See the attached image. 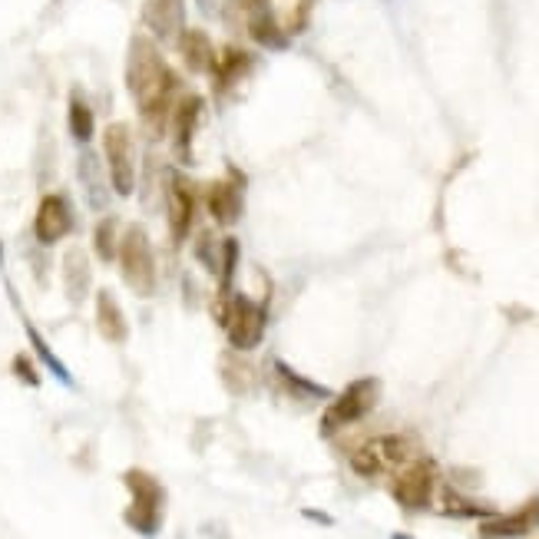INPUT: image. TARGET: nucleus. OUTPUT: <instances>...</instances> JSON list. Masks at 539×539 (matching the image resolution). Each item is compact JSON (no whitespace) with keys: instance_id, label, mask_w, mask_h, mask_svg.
<instances>
[{"instance_id":"f257e3e1","label":"nucleus","mask_w":539,"mask_h":539,"mask_svg":"<svg viewBox=\"0 0 539 539\" xmlns=\"http://www.w3.org/2000/svg\"><path fill=\"white\" fill-rule=\"evenodd\" d=\"M126 86H129V96H133L139 116H143L146 129L153 136H163L172 103H176V93H179V77L166 63L163 53H159L153 37L136 34L129 40Z\"/></svg>"},{"instance_id":"f03ea898","label":"nucleus","mask_w":539,"mask_h":539,"mask_svg":"<svg viewBox=\"0 0 539 539\" xmlns=\"http://www.w3.org/2000/svg\"><path fill=\"white\" fill-rule=\"evenodd\" d=\"M123 483L129 490V506L123 513L126 526L136 530L139 536H149V539L159 536L166 520V487L146 470H126Z\"/></svg>"},{"instance_id":"7ed1b4c3","label":"nucleus","mask_w":539,"mask_h":539,"mask_svg":"<svg viewBox=\"0 0 539 539\" xmlns=\"http://www.w3.org/2000/svg\"><path fill=\"white\" fill-rule=\"evenodd\" d=\"M215 315H219V325L225 328V338H229L235 351H252L262 344L268 315L258 301L225 291L219 298V311H215Z\"/></svg>"},{"instance_id":"20e7f679","label":"nucleus","mask_w":539,"mask_h":539,"mask_svg":"<svg viewBox=\"0 0 539 539\" xmlns=\"http://www.w3.org/2000/svg\"><path fill=\"white\" fill-rule=\"evenodd\" d=\"M420 457L417 444L404 434H387V437H371L368 444H361L358 450H351V470L364 480L384 477V473H394L397 467H404L407 460Z\"/></svg>"},{"instance_id":"39448f33","label":"nucleus","mask_w":539,"mask_h":539,"mask_svg":"<svg viewBox=\"0 0 539 539\" xmlns=\"http://www.w3.org/2000/svg\"><path fill=\"white\" fill-rule=\"evenodd\" d=\"M377 397H381V381H377V377H361V381H351L331 401L325 417H321V434L331 437V434H338V430H344V427L358 424V420H364L374 411Z\"/></svg>"},{"instance_id":"423d86ee","label":"nucleus","mask_w":539,"mask_h":539,"mask_svg":"<svg viewBox=\"0 0 539 539\" xmlns=\"http://www.w3.org/2000/svg\"><path fill=\"white\" fill-rule=\"evenodd\" d=\"M116 262H120V272L126 278V285L136 291V295H149L156 288V258L153 245H149V235L139 229V225H129L120 235V249H116Z\"/></svg>"},{"instance_id":"0eeeda50","label":"nucleus","mask_w":539,"mask_h":539,"mask_svg":"<svg viewBox=\"0 0 539 539\" xmlns=\"http://www.w3.org/2000/svg\"><path fill=\"white\" fill-rule=\"evenodd\" d=\"M103 159L106 176L116 196H133L136 189V143L126 123H110L103 129Z\"/></svg>"},{"instance_id":"6e6552de","label":"nucleus","mask_w":539,"mask_h":539,"mask_svg":"<svg viewBox=\"0 0 539 539\" xmlns=\"http://www.w3.org/2000/svg\"><path fill=\"white\" fill-rule=\"evenodd\" d=\"M437 493V463L430 457H414L404 467L394 470L391 477V497L404 510H427Z\"/></svg>"},{"instance_id":"1a4fd4ad","label":"nucleus","mask_w":539,"mask_h":539,"mask_svg":"<svg viewBox=\"0 0 539 539\" xmlns=\"http://www.w3.org/2000/svg\"><path fill=\"white\" fill-rule=\"evenodd\" d=\"M235 14H239L245 34H249L258 47L265 50H285L288 47V34L278 20V10L272 0H232Z\"/></svg>"},{"instance_id":"9d476101","label":"nucleus","mask_w":539,"mask_h":539,"mask_svg":"<svg viewBox=\"0 0 539 539\" xmlns=\"http://www.w3.org/2000/svg\"><path fill=\"white\" fill-rule=\"evenodd\" d=\"M199 196H196V182L182 172H172L166 182V215H169V235L172 242L182 245L192 232V219H196Z\"/></svg>"},{"instance_id":"9b49d317","label":"nucleus","mask_w":539,"mask_h":539,"mask_svg":"<svg viewBox=\"0 0 539 539\" xmlns=\"http://www.w3.org/2000/svg\"><path fill=\"white\" fill-rule=\"evenodd\" d=\"M202 113H206V103H202L199 93H182L176 96V103H172L169 129H172V149H176L179 163H192V143H196Z\"/></svg>"},{"instance_id":"f8f14e48","label":"nucleus","mask_w":539,"mask_h":539,"mask_svg":"<svg viewBox=\"0 0 539 539\" xmlns=\"http://www.w3.org/2000/svg\"><path fill=\"white\" fill-rule=\"evenodd\" d=\"M73 222H77V215H73L70 199L63 196V192H50V196L40 199L37 215H34L37 242L40 245H57L60 239H67V235L73 232Z\"/></svg>"},{"instance_id":"ddd939ff","label":"nucleus","mask_w":539,"mask_h":539,"mask_svg":"<svg viewBox=\"0 0 539 539\" xmlns=\"http://www.w3.org/2000/svg\"><path fill=\"white\" fill-rule=\"evenodd\" d=\"M539 526V497L516 506L513 513H493L480 523V539H520Z\"/></svg>"},{"instance_id":"4468645a","label":"nucleus","mask_w":539,"mask_h":539,"mask_svg":"<svg viewBox=\"0 0 539 539\" xmlns=\"http://www.w3.org/2000/svg\"><path fill=\"white\" fill-rule=\"evenodd\" d=\"M143 24L159 43H176L186 30V0H146Z\"/></svg>"},{"instance_id":"2eb2a0df","label":"nucleus","mask_w":539,"mask_h":539,"mask_svg":"<svg viewBox=\"0 0 539 539\" xmlns=\"http://www.w3.org/2000/svg\"><path fill=\"white\" fill-rule=\"evenodd\" d=\"M242 206H245V179L239 176V172L212 182V186L206 189V209L215 222L225 225V229L239 222Z\"/></svg>"},{"instance_id":"dca6fc26","label":"nucleus","mask_w":539,"mask_h":539,"mask_svg":"<svg viewBox=\"0 0 539 539\" xmlns=\"http://www.w3.org/2000/svg\"><path fill=\"white\" fill-rule=\"evenodd\" d=\"M176 50L182 63H186V70L192 73H212L215 67V47L206 30H196V27H186L176 40Z\"/></svg>"},{"instance_id":"f3484780","label":"nucleus","mask_w":539,"mask_h":539,"mask_svg":"<svg viewBox=\"0 0 539 539\" xmlns=\"http://www.w3.org/2000/svg\"><path fill=\"white\" fill-rule=\"evenodd\" d=\"M96 328H100L103 338L113 341V344H123L126 334H129L126 315H123L120 301H116V295H113L110 288L96 291Z\"/></svg>"},{"instance_id":"a211bd4d","label":"nucleus","mask_w":539,"mask_h":539,"mask_svg":"<svg viewBox=\"0 0 539 539\" xmlns=\"http://www.w3.org/2000/svg\"><path fill=\"white\" fill-rule=\"evenodd\" d=\"M80 182H83L86 202H90L93 209H106L113 186H110V176H103L100 159H96L90 149H83L80 153Z\"/></svg>"},{"instance_id":"6ab92c4d","label":"nucleus","mask_w":539,"mask_h":539,"mask_svg":"<svg viewBox=\"0 0 539 539\" xmlns=\"http://www.w3.org/2000/svg\"><path fill=\"white\" fill-rule=\"evenodd\" d=\"M252 70V57L239 47H225L222 53H215V67H212V80L219 90H232L242 77H249Z\"/></svg>"},{"instance_id":"aec40b11","label":"nucleus","mask_w":539,"mask_h":539,"mask_svg":"<svg viewBox=\"0 0 539 539\" xmlns=\"http://www.w3.org/2000/svg\"><path fill=\"white\" fill-rule=\"evenodd\" d=\"M63 278H67V298L73 305H80L90 291V262L80 249H70L63 255Z\"/></svg>"},{"instance_id":"412c9836","label":"nucleus","mask_w":539,"mask_h":539,"mask_svg":"<svg viewBox=\"0 0 539 539\" xmlns=\"http://www.w3.org/2000/svg\"><path fill=\"white\" fill-rule=\"evenodd\" d=\"M67 126H70V136L77 139L80 146H90L93 129H96V120H93L90 103H86L80 93H73V96H70V106H67Z\"/></svg>"},{"instance_id":"4be33fe9","label":"nucleus","mask_w":539,"mask_h":539,"mask_svg":"<svg viewBox=\"0 0 539 539\" xmlns=\"http://www.w3.org/2000/svg\"><path fill=\"white\" fill-rule=\"evenodd\" d=\"M120 222L113 219V215H106V219L93 229V252L100 255V262H113L116 258V249H120Z\"/></svg>"},{"instance_id":"5701e85b","label":"nucleus","mask_w":539,"mask_h":539,"mask_svg":"<svg viewBox=\"0 0 539 539\" xmlns=\"http://www.w3.org/2000/svg\"><path fill=\"white\" fill-rule=\"evenodd\" d=\"M440 510H444L447 516H480V520L493 516L490 506H483V503H477V500H467L463 493L450 490V487L440 493Z\"/></svg>"},{"instance_id":"b1692460","label":"nucleus","mask_w":539,"mask_h":539,"mask_svg":"<svg viewBox=\"0 0 539 539\" xmlns=\"http://www.w3.org/2000/svg\"><path fill=\"white\" fill-rule=\"evenodd\" d=\"M24 328H27V338H30V344H34V351L40 354V361L47 364V368L53 371V377H57V381H63V384H73V377H70V371L63 368V361L57 358V354L50 351V344L40 338V331L30 325V321L24 318Z\"/></svg>"},{"instance_id":"393cba45","label":"nucleus","mask_w":539,"mask_h":539,"mask_svg":"<svg viewBox=\"0 0 539 539\" xmlns=\"http://www.w3.org/2000/svg\"><path fill=\"white\" fill-rule=\"evenodd\" d=\"M275 374L282 377V381L288 384V391H295L298 397H331L328 387H321L315 381H308V377H301L298 371H291L285 361H275Z\"/></svg>"},{"instance_id":"a878e982","label":"nucleus","mask_w":539,"mask_h":539,"mask_svg":"<svg viewBox=\"0 0 539 539\" xmlns=\"http://www.w3.org/2000/svg\"><path fill=\"white\" fill-rule=\"evenodd\" d=\"M14 374H17V377H24V381H27L30 387H37V384H40L37 371L30 368V358H24V354H17V358H14Z\"/></svg>"},{"instance_id":"bb28decb","label":"nucleus","mask_w":539,"mask_h":539,"mask_svg":"<svg viewBox=\"0 0 539 539\" xmlns=\"http://www.w3.org/2000/svg\"><path fill=\"white\" fill-rule=\"evenodd\" d=\"M391 539H411V536H404V533H394Z\"/></svg>"}]
</instances>
